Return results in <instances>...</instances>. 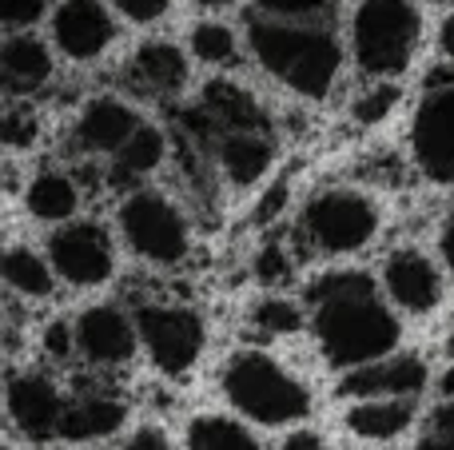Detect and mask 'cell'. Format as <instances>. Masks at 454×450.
<instances>
[{"label": "cell", "mask_w": 454, "mask_h": 450, "mask_svg": "<svg viewBox=\"0 0 454 450\" xmlns=\"http://www.w3.org/2000/svg\"><path fill=\"white\" fill-rule=\"evenodd\" d=\"M355 68L367 80H399L423 44L419 0H359L347 20Z\"/></svg>", "instance_id": "5"}, {"label": "cell", "mask_w": 454, "mask_h": 450, "mask_svg": "<svg viewBox=\"0 0 454 450\" xmlns=\"http://www.w3.org/2000/svg\"><path fill=\"white\" fill-rule=\"evenodd\" d=\"M434 48H439L442 60L454 64V8L439 20V28H434Z\"/></svg>", "instance_id": "38"}, {"label": "cell", "mask_w": 454, "mask_h": 450, "mask_svg": "<svg viewBox=\"0 0 454 450\" xmlns=\"http://www.w3.org/2000/svg\"><path fill=\"white\" fill-rule=\"evenodd\" d=\"M200 8H207V12H227V8H235L239 0H196Z\"/></svg>", "instance_id": "41"}, {"label": "cell", "mask_w": 454, "mask_h": 450, "mask_svg": "<svg viewBox=\"0 0 454 450\" xmlns=\"http://www.w3.org/2000/svg\"><path fill=\"white\" fill-rule=\"evenodd\" d=\"M415 450H454V403L450 399H439V407H431L423 415Z\"/></svg>", "instance_id": "32"}, {"label": "cell", "mask_w": 454, "mask_h": 450, "mask_svg": "<svg viewBox=\"0 0 454 450\" xmlns=\"http://www.w3.org/2000/svg\"><path fill=\"white\" fill-rule=\"evenodd\" d=\"M215 383H220L223 403L259 431H291L315 415L311 383L267 347L231 351Z\"/></svg>", "instance_id": "3"}, {"label": "cell", "mask_w": 454, "mask_h": 450, "mask_svg": "<svg viewBox=\"0 0 454 450\" xmlns=\"http://www.w3.org/2000/svg\"><path fill=\"white\" fill-rule=\"evenodd\" d=\"M140 327V347L152 371L164 379H188L207 355V323L192 303L140 299L132 307Z\"/></svg>", "instance_id": "7"}, {"label": "cell", "mask_w": 454, "mask_h": 450, "mask_svg": "<svg viewBox=\"0 0 454 450\" xmlns=\"http://www.w3.org/2000/svg\"><path fill=\"white\" fill-rule=\"evenodd\" d=\"M140 124H144V116L132 100H124V96H116V92L92 96V100H84L76 112L72 151H76L80 159H112L132 140Z\"/></svg>", "instance_id": "14"}, {"label": "cell", "mask_w": 454, "mask_h": 450, "mask_svg": "<svg viewBox=\"0 0 454 450\" xmlns=\"http://www.w3.org/2000/svg\"><path fill=\"white\" fill-rule=\"evenodd\" d=\"M116 8L104 0H56L48 16L52 48L72 64H96L116 44Z\"/></svg>", "instance_id": "13"}, {"label": "cell", "mask_w": 454, "mask_h": 450, "mask_svg": "<svg viewBox=\"0 0 454 450\" xmlns=\"http://www.w3.org/2000/svg\"><path fill=\"white\" fill-rule=\"evenodd\" d=\"M247 323L263 339H299L303 331H311V315H307L303 299H291L279 291H263L251 299Z\"/></svg>", "instance_id": "26"}, {"label": "cell", "mask_w": 454, "mask_h": 450, "mask_svg": "<svg viewBox=\"0 0 454 450\" xmlns=\"http://www.w3.org/2000/svg\"><path fill=\"white\" fill-rule=\"evenodd\" d=\"M112 228L120 236V247L136 263L156 271L184 268L196 252V231H192L184 204L156 183L124 191L112 212Z\"/></svg>", "instance_id": "4"}, {"label": "cell", "mask_w": 454, "mask_h": 450, "mask_svg": "<svg viewBox=\"0 0 454 450\" xmlns=\"http://www.w3.org/2000/svg\"><path fill=\"white\" fill-rule=\"evenodd\" d=\"M128 80H132L136 92L152 96V100H176V96L188 92L192 52L176 40H144L128 60Z\"/></svg>", "instance_id": "18"}, {"label": "cell", "mask_w": 454, "mask_h": 450, "mask_svg": "<svg viewBox=\"0 0 454 450\" xmlns=\"http://www.w3.org/2000/svg\"><path fill=\"white\" fill-rule=\"evenodd\" d=\"M168 156H172V136L160 124L144 120L132 140L108 159V188H116L120 196L132 188H144V183L168 164Z\"/></svg>", "instance_id": "22"}, {"label": "cell", "mask_w": 454, "mask_h": 450, "mask_svg": "<svg viewBox=\"0 0 454 450\" xmlns=\"http://www.w3.org/2000/svg\"><path fill=\"white\" fill-rule=\"evenodd\" d=\"M311 339L335 375L403 351V315L383 295L379 275L359 268L323 271L303 291Z\"/></svg>", "instance_id": "1"}, {"label": "cell", "mask_w": 454, "mask_h": 450, "mask_svg": "<svg viewBox=\"0 0 454 450\" xmlns=\"http://www.w3.org/2000/svg\"><path fill=\"white\" fill-rule=\"evenodd\" d=\"M56 76V48L36 32H8L0 44V80L8 100H32Z\"/></svg>", "instance_id": "19"}, {"label": "cell", "mask_w": 454, "mask_h": 450, "mask_svg": "<svg viewBox=\"0 0 454 450\" xmlns=\"http://www.w3.org/2000/svg\"><path fill=\"white\" fill-rule=\"evenodd\" d=\"M184 450H263V443L235 411H200L184 427Z\"/></svg>", "instance_id": "25"}, {"label": "cell", "mask_w": 454, "mask_h": 450, "mask_svg": "<svg viewBox=\"0 0 454 450\" xmlns=\"http://www.w3.org/2000/svg\"><path fill=\"white\" fill-rule=\"evenodd\" d=\"M434 383L431 363L419 351H395L367 367L339 375V399H419Z\"/></svg>", "instance_id": "15"}, {"label": "cell", "mask_w": 454, "mask_h": 450, "mask_svg": "<svg viewBox=\"0 0 454 450\" xmlns=\"http://www.w3.org/2000/svg\"><path fill=\"white\" fill-rule=\"evenodd\" d=\"M411 164L434 188H454V72L431 76L407 128Z\"/></svg>", "instance_id": "9"}, {"label": "cell", "mask_w": 454, "mask_h": 450, "mask_svg": "<svg viewBox=\"0 0 454 450\" xmlns=\"http://www.w3.org/2000/svg\"><path fill=\"white\" fill-rule=\"evenodd\" d=\"M52 0H0V24L8 32H32L44 16H52Z\"/></svg>", "instance_id": "33"}, {"label": "cell", "mask_w": 454, "mask_h": 450, "mask_svg": "<svg viewBox=\"0 0 454 450\" xmlns=\"http://www.w3.org/2000/svg\"><path fill=\"white\" fill-rule=\"evenodd\" d=\"M259 16L271 20H299V24H327L335 12V0H255Z\"/></svg>", "instance_id": "31"}, {"label": "cell", "mask_w": 454, "mask_h": 450, "mask_svg": "<svg viewBox=\"0 0 454 450\" xmlns=\"http://www.w3.org/2000/svg\"><path fill=\"white\" fill-rule=\"evenodd\" d=\"M0 132H4V148L8 151H32L44 136V120H40L36 104L32 100H8L4 120H0Z\"/></svg>", "instance_id": "28"}, {"label": "cell", "mask_w": 454, "mask_h": 450, "mask_svg": "<svg viewBox=\"0 0 454 450\" xmlns=\"http://www.w3.org/2000/svg\"><path fill=\"white\" fill-rule=\"evenodd\" d=\"M0 275L12 299L20 303H52L60 291V275H56L52 260L44 247H32L28 239H8L4 255H0Z\"/></svg>", "instance_id": "21"}, {"label": "cell", "mask_w": 454, "mask_h": 450, "mask_svg": "<svg viewBox=\"0 0 454 450\" xmlns=\"http://www.w3.org/2000/svg\"><path fill=\"white\" fill-rule=\"evenodd\" d=\"M44 252L52 260L56 275L72 291H100L120 271V236L104 220L80 215L72 223L48 231Z\"/></svg>", "instance_id": "8"}, {"label": "cell", "mask_w": 454, "mask_h": 450, "mask_svg": "<svg viewBox=\"0 0 454 450\" xmlns=\"http://www.w3.org/2000/svg\"><path fill=\"white\" fill-rule=\"evenodd\" d=\"M116 450H176V443H172V435H168L164 423L144 419V423H136L124 438H120Z\"/></svg>", "instance_id": "35"}, {"label": "cell", "mask_w": 454, "mask_h": 450, "mask_svg": "<svg viewBox=\"0 0 454 450\" xmlns=\"http://www.w3.org/2000/svg\"><path fill=\"white\" fill-rule=\"evenodd\" d=\"M299 239L311 255L351 260L363 255L383 231V207L371 191L351 183H331L303 199L299 207Z\"/></svg>", "instance_id": "6"}, {"label": "cell", "mask_w": 454, "mask_h": 450, "mask_svg": "<svg viewBox=\"0 0 454 450\" xmlns=\"http://www.w3.org/2000/svg\"><path fill=\"white\" fill-rule=\"evenodd\" d=\"M439 260H442V268H447V275L454 279V207H450L447 223H442V231H439Z\"/></svg>", "instance_id": "39"}, {"label": "cell", "mask_w": 454, "mask_h": 450, "mask_svg": "<svg viewBox=\"0 0 454 450\" xmlns=\"http://www.w3.org/2000/svg\"><path fill=\"white\" fill-rule=\"evenodd\" d=\"M72 391L56 379L52 371L28 363V367H8L4 375V419L12 435L24 443H56L68 415Z\"/></svg>", "instance_id": "11"}, {"label": "cell", "mask_w": 454, "mask_h": 450, "mask_svg": "<svg viewBox=\"0 0 454 450\" xmlns=\"http://www.w3.org/2000/svg\"><path fill=\"white\" fill-rule=\"evenodd\" d=\"M243 40L251 60L299 100H327L343 76L347 48L331 24L271 20L255 12L243 24Z\"/></svg>", "instance_id": "2"}, {"label": "cell", "mask_w": 454, "mask_h": 450, "mask_svg": "<svg viewBox=\"0 0 454 450\" xmlns=\"http://www.w3.org/2000/svg\"><path fill=\"white\" fill-rule=\"evenodd\" d=\"M434 387H439V399H450L454 403V363H447L439 375H434Z\"/></svg>", "instance_id": "40"}, {"label": "cell", "mask_w": 454, "mask_h": 450, "mask_svg": "<svg viewBox=\"0 0 454 450\" xmlns=\"http://www.w3.org/2000/svg\"><path fill=\"white\" fill-rule=\"evenodd\" d=\"M76 343H80V363L96 379H112L136 367L144 355L140 347V327H136L132 307L116 299H96L76 311Z\"/></svg>", "instance_id": "10"}, {"label": "cell", "mask_w": 454, "mask_h": 450, "mask_svg": "<svg viewBox=\"0 0 454 450\" xmlns=\"http://www.w3.org/2000/svg\"><path fill=\"white\" fill-rule=\"evenodd\" d=\"M36 347H40V355H44L52 367H72V363H80L76 319L52 315L44 327H40V335H36Z\"/></svg>", "instance_id": "30"}, {"label": "cell", "mask_w": 454, "mask_h": 450, "mask_svg": "<svg viewBox=\"0 0 454 450\" xmlns=\"http://www.w3.org/2000/svg\"><path fill=\"white\" fill-rule=\"evenodd\" d=\"M112 8H116L120 20L128 24H140V28H148V24H160L168 12H172L176 0H108Z\"/></svg>", "instance_id": "34"}, {"label": "cell", "mask_w": 454, "mask_h": 450, "mask_svg": "<svg viewBox=\"0 0 454 450\" xmlns=\"http://www.w3.org/2000/svg\"><path fill=\"white\" fill-rule=\"evenodd\" d=\"M4 450H16V446H4Z\"/></svg>", "instance_id": "43"}, {"label": "cell", "mask_w": 454, "mask_h": 450, "mask_svg": "<svg viewBox=\"0 0 454 450\" xmlns=\"http://www.w3.org/2000/svg\"><path fill=\"white\" fill-rule=\"evenodd\" d=\"M20 204L28 220L44 223V228H60V223L80 220V212H84V183H80V175L72 167L48 164L28 175Z\"/></svg>", "instance_id": "20"}, {"label": "cell", "mask_w": 454, "mask_h": 450, "mask_svg": "<svg viewBox=\"0 0 454 450\" xmlns=\"http://www.w3.org/2000/svg\"><path fill=\"white\" fill-rule=\"evenodd\" d=\"M379 283H383L387 299L395 303V311L407 319H427L447 303V268L415 244L387 252Z\"/></svg>", "instance_id": "12"}, {"label": "cell", "mask_w": 454, "mask_h": 450, "mask_svg": "<svg viewBox=\"0 0 454 450\" xmlns=\"http://www.w3.org/2000/svg\"><path fill=\"white\" fill-rule=\"evenodd\" d=\"M271 450H331L327 435L315 427H291L279 435V443H275Z\"/></svg>", "instance_id": "37"}, {"label": "cell", "mask_w": 454, "mask_h": 450, "mask_svg": "<svg viewBox=\"0 0 454 450\" xmlns=\"http://www.w3.org/2000/svg\"><path fill=\"white\" fill-rule=\"evenodd\" d=\"M399 104H403V88L395 84V80H371V84L355 96L351 116H355V124H363V128H379L383 120L395 116Z\"/></svg>", "instance_id": "29"}, {"label": "cell", "mask_w": 454, "mask_h": 450, "mask_svg": "<svg viewBox=\"0 0 454 450\" xmlns=\"http://www.w3.org/2000/svg\"><path fill=\"white\" fill-rule=\"evenodd\" d=\"M419 423V399H351L343 431L359 443H395Z\"/></svg>", "instance_id": "23"}, {"label": "cell", "mask_w": 454, "mask_h": 450, "mask_svg": "<svg viewBox=\"0 0 454 450\" xmlns=\"http://www.w3.org/2000/svg\"><path fill=\"white\" fill-rule=\"evenodd\" d=\"M212 164L235 191H251L271 175L275 167V140L267 128H235V132H220L212 148Z\"/></svg>", "instance_id": "17"}, {"label": "cell", "mask_w": 454, "mask_h": 450, "mask_svg": "<svg viewBox=\"0 0 454 450\" xmlns=\"http://www.w3.org/2000/svg\"><path fill=\"white\" fill-rule=\"evenodd\" d=\"M128 419H132V407H128V399L120 391L104 387V383H84V387H72L60 443L68 446L108 443L128 427Z\"/></svg>", "instance_id": "16"}, {"label": "cell", "mask_w": 454, "mask_h": 450, "mask_svg": "<svg viewBox=\"0 0 454 450\" xmlns=\"http://www.w3.org/2000/svg\"><path fill=\"white\" fill-rule=\"evenodd\" d=\"M200 108L204 116L215 124V136L220 132H235V128H267V116L259 108V100L235 80H207L204 92H200ZM215 144V140H212Z\"/></svg>", "instance_id": "24"}, {"label": "cell", "mask_w": 454, "mask_h": 450, "mask_svg": "<svg viewBox=\"0 0 454 450\" xmlns=\"http://www.w3.org/2000/svg\"><path fill=\"white\" fill-rule=\"evenodd\" d=\"M188 52L204 68H235L243 60V40L227 20L207 16V20H196L188 28Z\"/></svg>", "instance_id": "27"}, {"label": "cell", "mask_w": 454, "mask_h": 450, "mask_svg": "<svg viewBox=\"0 0 454 450\" xmlns=\"http://www.w3.org/2000/svg\"><path fill=\"white\" fill-rule=\"evenodd\" d=\"M255 275L263 279L267 287H279L283 279L291 275V263H287V247H283V244H267L263 252L255 255Z\"/></svg>", "instance_id": "36"}, {"label": "cell", "mask_w": 454, "mask_h": 450, "mask_svg": "<svg viewBox=\"0 0 454 450\" xmlns=\"http://www.w3.org/2000/svg\"><path fill=\"white\" fill-rule=\"evenodd\" d=\"M419 4H450V0H419Z\"/></svg>", "instance_id": "42"}]
</instances>
